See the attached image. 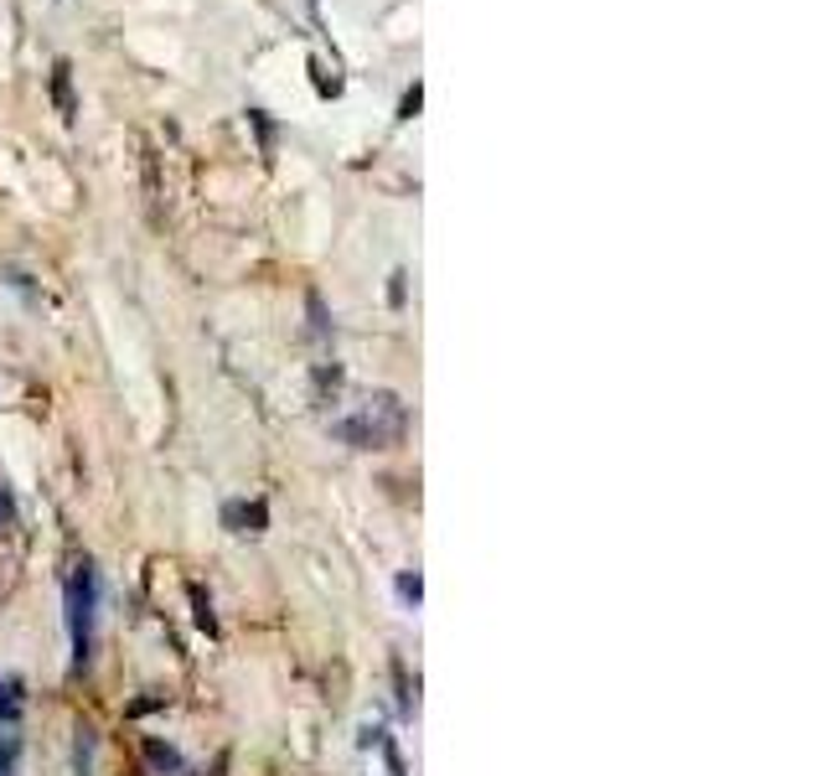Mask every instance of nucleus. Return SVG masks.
<instances>
[{"label": "nucleus", "instance_id": "obj_1", "mask_svg": "<svg viewBox=\"0 0 827 776\" xmlns=\"http://www.w3.org/2000/svg\"><path fill=\"white\" fill-rule=\"evenodd\" d=\"M94 611H99V574L94 564H78L68 580V637H73V668L94 658Z\"/></svg>", "mask_w": 827, "mask_h": 776}, {"label": "nucleus", "instance_id": "obj_2", "mask_svg": "<svg viewBox=\"0 0 827 776\" xmlns=\"http://www.w3.org/2000/svg\"><path fill=\"white\" fill-rule=\"evenodd\" d=\"M145 761H151L155 772H171V776H182V756L171 751V745H161V741H145Z\"/></svg>", "mask_w": 827, "mask_h": 776}, {"label": "nucleus", "instance_id": "obj_4", "mask_svg": "<svg viewBox=\"0 0 827 776\" xmlns=\"http://www.w3.org/2000/svg\"><path fill=\"white\" fill-rule=\"evenodd\" d=\"M17 735H11V730H0V776H11V766H17Z\"/></svg>", "mask_w": 827, "mask_h": 776}, {"label": "nucleus", "instance_id": "obj_5", "mask_svg": "<svg viewBox=\"0 0 827 776\" xmlns=\"http://www.w3.org/2000/svg\"><path fill=\"white\" fill-rule=\"evenodd\" d=\"M192 601H197V626H203V632H218V622H213V601L203 595V585H192Z\"/></svg>", "mask_w": 827, "mask_h": 776}, {"label": "nucleus", "instance_id": "obj_6", "mask_svg": "<svg viewBox=\"0 0 827 776\" xmlns=\"http://www.w3.org/2000/svg\"><path fill=\"white\" fill-rule=\"evenodd\" d=\"M399 595H404L409 606H420V574H404V580H399Z\"/></svg>", "mask_w": 827, "mask_h": 776}, {"label": "nucleus", "instance_id": "obj_3", "mask_svg": "<svg viewBox=\"0 0 827 776\" xmlns=\"http://www.w3.org/2000/svg\"><path fill=\"white\" fill-rule=\"evenodd\" d=\"M228 524H253L249 534H259V528H264V503H253V507H228Z\"/></svg>", "mask_w": 827, "mask_h": 776}]
</instances>
